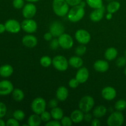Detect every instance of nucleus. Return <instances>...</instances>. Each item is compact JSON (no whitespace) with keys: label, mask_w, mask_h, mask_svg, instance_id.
Instances as JSON below:
<instances>
[{"label":"nucleus","mask_w":126,"mask_h":126,"mask_svg":"<svg viewBox=\"0 0 126 126\" xmlns=\"http://www.w3.org/2000/svg\"><path fill=\"white\" fill-rule=\"evenodd\" d=\"M52 8L54 13L59 17H63L69 12V4L65 0H53Z\"/></svg>","instance_id":"1"},{"label":"nucleus","mask_w":126,"mask_h":126,"mask_svg":"<svg viewBox=\"0 0 126 126\" xmlns=\"http://www.w3.org/2000/svg\"><path fill=\"white\" fill-rule=\"evenodd\" d=\"M85 14L84 7L79 4L73 6L68 13V18L71 22H77L81 20Z\"/></svg>","instance_id":"2"},{"label":"nucleus","mask_w":126,"mask_h":126,"mask_svg":"<svg viewBox=\"0 0 126 126\" xmlns=\"http://www.w3.org/2000/svg\"><path fill=\"white\" fill-rule=\"evenodd\" d=\"M124 121V115L119 111L113 112L107 119V124L109 126H121Z\"/></svg>","instance_id":"3"},{"label":"nucleus","mask_w":126,"mask_h":126,"mask_svg":"<svg viewBox=\"0 0 126 126\" xmlns=\"http://www.w3.org/2000/svg\"><path fill=\"white\" fill-rule=\"evenodd\" d=\"M94 103V100L91 96L86 95L80 100L79 107L83 113H89L93 108Z\"/></svg>","instance_id":"4"},{"label":"nucleus","mask_w":126,"mask_h":126,"mask_svg":"<svg viewBox=\"0 0 126 126\" xmlns=\"http://www.w3.org/2000/svg\"><path fill=\"white\" fill-rule=\"evenodd\" d=\"M32 110L35 114L40 115L45 111L46 108V102L44 98L41 97H37L33 100L32 103Z\"/></svg>","instance_id":"5"},{"label":"nucleus","mask_w":126,"mask_h":126,"mask_svg":"<svg viewBox=\"0 0 126 126\" xmlns=\"http://www.w3.org/2000/svg\"><path fill=\"white\" fill-rule=\"evenodd\" d=\"M68 63L66 58L62 55H57L52 60L53 66L59 71H63L67 70Z\"/></svg>","instance_id":"6"},{"label":"nucleus","mask_w":126,"mask_h":126,"mask_svg":"<svg viewBox=\"0 0 126 126\" xmlns=\"http://www.w3.org/2000/svg\"><path fill=\"white\" fill-rule=\"evenodd\" d=\"M59 45L64 49H70L73 46V39L69 34L63 33L58 38Z\"/></svg>","instance_id":"7"},{"label":"nucleus","mask_w":126,"mask_h":126,"mask_svg":"<svg viewBox=\"0 0 126 126\" xmlns=\"http://www.w3.org/2000/svg\"><path fill=\"white\" fill-rule=\"evenodd\" d=\"M37 27L36 22L32 18H26L21 23L22 29L28 33H34L36 31Z\"/></svg>","instance_id":"8"},{"label":"nucleus","mask_w":126,"mask_h":126,"mask_svg":"<svg viewBox=\"0 0 126 126\" xmlns=\"http://www.w3.org/2000/svg\"><path fill=\"white\" fill-rule=\"evenodd\" d=\"M75 38L81 44H87L91 41V34L85 30H78L75 33Z\"/></svg>","instance_id":"9"},{"label":"nucleus","mask_w":126,"mask_h":126,"mask_svg":"<svg viewBox=\"0 0 126 126\" xmlns=\"http://www.w3.org/2000/svg\"><path fill=\"white\" fill-rule=\"evenodd\" d=\"M36 13V7L34 4L27 3L25 5L22 10V14L25 18H32Z\"/></svg>","instance_id":"10"},{"label":"nucleus","mask_w":126,"mask_h":126,"mask_svg":"<svg viewBox=\"0 0 126 126\" xmlns=\"http://www.w3.org/2000/svg\"><path fill=\"white\" fill-rule=\"evenodd\" d=\"M65 32L64 26L58 21L52 23L50 26V32L52 34L54 37H59L63 34Z\"/></svg>","instance_id":"11"},{"label":"nucleus","mask_w":126,"mask_h":126,"mask_svg":"<svg viewBox=\"0 0 126 126\" xmlns=\"http://www.w3.org/2000/svg\"><path fill=\"white\" fill-rule=\"evenodd\" d=\"M5 27L7 32L12 33H17L20 32L21 28V25L16 20L10 19L8 20L5 23Z\"/></svg>","instance_id":"12"},{"label":"nucleus","mask_w":126,"mask_h":126,"mask_svg":"<svg viewBox=\"0 0 126 126\" xmlns=\"http://www.w3.org/2000/svg\"><path fill=\"white\" fill-rule=\"evenodd\" d=\"M14 90L13 84L8 80L0 81V95H7L12 93Z\"/></svg>","instance_id":"13"},{"label":"nucleus","mask_w":126,"mask_h":126,"mask_svg":"<svg viewBox=\"0 0 126 126\" xmlns=\"http://www.w3.org/2000/svg\"><path fill=\"white\" fill-rule=\"evenodd\" d=\"M89 76V72L87 68L81 67L79 68L76 75V79L80 84L84 83L87 81Z\"/></svg>","instance_id":"14"},{"label":"nucleus","mask_w":126,"mask_h":126,"mask_svg":"<svg viewBox=\"0 0 126 126\" xmlns=\"http://www.w3.org/2000/svg\"><path fill=\"white\" fill-rule=\"evenodd\" d=\"M102 96L107 100H112L116 96V91L113 87L108 86L102 90Z\"/></svg>","instance_id":"15"},{"label":"nucleus","mask_w":126,"mask_h":126,"mask_svg":"<svg viewBox=\"0 0 126 126\" xmlns=\"http://www.w3.org/2000/svg\"><path fill=\"white\" fill-rule=\"evenodd\" d=\"M105 8L104 6H102L100 8L95 9L90 14V18L93 22H98L103 18L104 16V12Z\"/></svg>","instance_id":"16"},{"label":"nucleus","mask_w":126,"mask_h":126,"mask_svg":"<svg viewBox=\"0 0 126 126\" xmlns=\"http://www.w3.org/2000/svg\"><path fill=\"white\" fill-rule=\"evenodd\" d=\"M22 43L26 47L32 48L35 47L38 43V39L34 36L31 34H27L24 36L22 38Z\"/></svg>","instance_id":"17"},{"label":"nucleus","mask_w":126,"mask_h":126,"mask_svg":"<svg viewBox=\"0 0 126 126\" xmlns=\"http://www.w3.org/2000/svg\"><path fill=\"white\" fill-rule=\"evenodd\" d=\"M94 68L98 72H106L109 69V64L105 60H97L94 64Z\"/></svg>","instance_id":"18"},{"label":"nucleus","mask_w":126,"mask_h":126,"mask_svg":"<svg viewBox=\"0 0 126 126\" xmlns=\"http://www.w3.org/2000/svg\"><path fill=\"white\" fill-rule=\"evenodd\" d=\"M84 113L81 110H76L71 113L70 118L74 123H80L84 119Z\"/></svg>","instance_id":"19"},{"label":"nucleus","mask_w":126,"mask_h":126,"mask_svg":"<svg viewBox=\"0 0 126 126\" xmlns=\"http://www.w3.org/2000/svg\"><path fill=\"white\" fill-rule=\"evenodd\" d=\"M68 96V91L64 86H60L57 89L56 92V97L59 100L65 101Z\"/></svg>","instance_id":"20"},{"label":"nucleus","mask_w":126,"mask_h":126,"mask_svg":"<svg viewBox=\"0 0 126 126\" xmlns=\"http://www.w3.org/2000/svg\"><path fill=\"white\" fill-rule=\"evenodd\" d=\"M14 69L10 65H4L0 67V76L3 78H8L12 75Z\"/></svg>","instance_id":"21"},{"label":"nucleus","mask_w":126,"mask_h":126,"mask_svg":"<svg viewBox=\"0 0 126 126\" xmlns=\"http://www.w3.org/2000/svg\"><path fill=\"white\" fill-rule=\"evenodd\" d=\"M69 64L75 68H80L83 65V60L78 56L71 57L68 61Z\"/></svg>","instance_id":"22"},{"label":"nucleus","mask_w":126,"mask_h":126,"mask_svg":"<svg viewBox=\"0 0 126 126\" xmlns=\"http://www.w3.org/2000/svg\"><path fill=\"white\" fill-rule=\"evenodd\" d=\"M107 112V109L105 106L99 105L96 107L93 110V115L96 118H100L104 116Z\"/></svg>","instance_id":"23"},{"label":"nucleus","mask_w":126,"mask_h":126,"mask_svg":"<svg viewBox=\"0 0 126 126\" xmlns=\"http://www.w3.org/2000/svg\"><path fill=\"white\" fill-rule=\"evenodd\" d=\"M41 118L39 114L34 113L32 114L28 119V124L30 126H39L41 124Z\"/></svg>","instance_id":"24"},{"label":"nucleus","mask_w":126,"mask_h":126,"mask_svg":"<svg viewBox=\"0 0 126 126\" xmlns=\"http://www.w3.org/2000/svg\"><path fill=\"white\" fill-rule=\"evenodd\" d=\"M121 4L118 1H111L108 3L107 6V10L108 13L114 14L119 9Z\"/></svg>","instance_id":"25"},{"label":"nucleus","mask_w":126,"mask_h":126,"mask_svg":"<svg viewBox=\"0 0 126 126\" xmlns=\"http://www.w3.org/2000/svg\"><path fill=\"white\" fill-rule=\"evenodd\" d=\"M118 55V50L114 47H109L105 52V57L108 60H113L116 58Z\"/></svg>","instance_id":"26"},{"label":"nucleus","mask_w":126,"mask_h":126,"mask_svg":"<svg viewBox=\"0 0 126 126\" xmlns=\"http://www.w3.org/2000/svg\"><path fill=\"white\" fill-rule=\"evenodd\" d=\"M50 114H51L52 118L55 120H60L63 117V111L61 108L57 107L52 108V110L50 111Z\"/></svg>","instance_id":"27"},{"label":"nucleus","mask_w":126,"mask_h":126,"mask_svg":"<svg viewBox=\"0 0 126 126\" xmlns=\"http://www.w3.org/2000/svg\"><path fill=\"white\" fill-rule=\"evenodd\" d=\"M12 97L17 102H20L24 98V93L19 89H15L12 91Z\"/></svg>","instance_id":"28"},{"label":"nucleus","mask_w":126,"mask_h":126,"mask_svg":"<svg viewBox=\"0 0 126 126\" xmlns=\"http://www.w3.org/2000/svg\"><path fill=\"white\" fill-rule=\"evenodd\" d=\"M86 3L93 9L100 8L103 6V0H86Z\"/></svg>","instance_id":"29"},{"label":"nucleus","mask_w":126,"mask_h":126,"mask_svg":"<svg viewBox=\"0 0 126 126\" xmlns=\"http://www.w3.org/2000/svg\"><path fill=\"white\" fill-rule=\"evenodd\" d=\"M114 107L117 111H122L124 110L126 108V101L125 100L123 99L119 100L116 102Z\"/></svg>","instance_id":"30"},{"label":"nucleus","mask_w":126,"mask_h":126,"mask_svg":"<svg viewBox=\"0 0 126 126\" xmlns=\"http://www.w3.org/2000/svg\"><path fill=\"white\" fill-rule=\"evenodd\" d=\"M40 63L44 67H49L52 63V60L49 56H43L41 58Z\"/></svg>","instance_id":"31"},{"label":"nucleus","mask_w":126,"mask_h":126,"mask_svg":"<svg viewBox=\"0 0 126 126\" xmlns=\"http://www.w3.org/2000/svg\"><path fill=\"white\" fill-rule=\"evenodd\" d=\"M13 116L17 121H22L24 119L25 113L22 110H16L14 112Z\"/></svg>","instance_id":"32"},{"label":"nucleus","mask_w":126,"mask_h":126,"mask_svg":"<svg viewBox=\"0 0 126 126\" xmlns=\"http://www.w3.org/2000/svg\"><path fill=\"white\" fill-rule=\"evenodd\" d=\"M86 50H87V48L85 46L84 44H82L81 46H79L77 47L75 50V52L78 56H81V55H84L86 53Z\"/></svg>","instance_id":"33"},{"label":"nucleus","mask_w":126,"mask_h":126,"mask_svg":"<svg viewBox=\"0 0 126 126\" xmlns=\"http://www.w3.org/2000/svg\"><path fill=\"white\" fill-rule=\"evenodd\" d=\"M41 118L42 121L45 122V123H47L50 120V118H52L51 114L50 113H49L48 111H44V112L41 113L40 114Z\"/></svg>","instance_id":"34"},{"label":"nucleus","mask_w":126,"mask_h":126,"mask_svg":"<svg viewBox=\"0 0 126 126\" xmlns=\"http://www.w3.org/2000/svg\"><path fill=\"white\" fill-rule=\"evenodd\" d=\"M62 126H71L72 125L73 121L71 120V118H69L68 116H63L61 119Z\"/></svg>","instance_id":"35"},{"label":"nucleus","mask_w":126,"mask_h":126,"mask_svg":"<svg viewBox=\"0 0 126 126\" xmlns=\"http://www.w3.org/2000/svg\"><path fill=\"white\" fill-rule=\"evenodd\" d=\"M12 4L15 8L20 9L24 6V0H13Z\"/></svg>","instance_id":"36"},{"label":"nucleus","mask_w":126,"mask_h":126,"mask_svg":"<svg viewBox=\"0 0 126 126\" xmlns=\"http://www.w3.org/2000/svg\"><path fill=\"white\" fill-rule=\"evenodd\" d=\"M116 64L119 68L124 66L126 65V57H119L116 60Z\"/></svg>","instance_id":"37"},{"label":"nucleus","mask_w":126,"mask_h":126,"mask_svg":"<svg viewBox=\"0 0 126 126\" xmlns=\"http://www.w3.org/2000/svg\"><path fill=\"white\" fill-rule=\"evenodd\" d=\"M7 112V108L6 105L0 102V118H2L6 115Z\"/></svg>","instance_id":"38"},{"label":"nucleus","mask_w":126,"mask_h":126,"mask_svg":"<svg viewBox=\"0 0 126 126\" xmlns=\"http://www.w3.org/2000/svg\"><path fill=\"white\" fill-rule=\"evenodd\" d=\"M6 126H19V123H18V121H17V119L14 118H11V119H9L7 121V123H6Z\"/></svg>","instance_id":"39"},{"label":"nucleus","mask_w":126,"mask_h":126,"mask_svg":"<svg viewBox=\"0 0 126 126\" xmlns=\"http://www.w3.org/2000/svg\"><path fill=\"white\" fill-rule=\"evenodd\" d=\"M59 43L58 39H56V38H54V39H52L51 41H50V48L53 50H55V49H57L59 46Z\"/></svg>","instance_id":"40"},{"label":"nucleus","mask_w":126,"mask_h":126,"mask_svg":"<svg viewBox=\"0 0 126 126\" xmlns=\"http://www.w3.org/2000/svg\"><path fill=\"white\" fill-rule=\"evenodd\" d=\"M79 84V82H78V81L76 78L71 79L69 81V86H70V87H71V88L73 89L76 88Z\"/></svg>","instance_id":"41"},{"label":"nucleus","mask_w":126,"mask_h":126,"mask_svg":"<svg viewBox=\"0 0 126 126\" xmlns=\"http://www.w3.org/2000/svg\"><path fill=\"white\" fill-rule=\"evenodd\" d=\"M58 103H59V102H58V99L57 100L55 99V98H52V99H51L49 101V103H48V105H49V108H54L57 107Z\"/></svg>","instance_id":"42"},{"label":"nucleus","mask_w":126,"mask_h":126,"mask_svg":"<svg viewBox=\"0 0 126 126\" xmlns=\"http://www.w3.org/2000/svg\"><path fill=\"white\" fill-rule=\"evenodd\" d=\"M46 126H61V123L59 121V120H54V121H49V122L46 124Z\"/></svg>","instance_id":"43"},{"label":"nucleus","mask_w":126,"mask_h":126,"mask_svg":"<svg viewBox=\"0 0 126 126\" xmlns=\"http://www.w3.org/2000/svg\"><path fill=\"white\" fill-rule=\"evenodd\" d=\"M65 1L67 2L69 6H71L73 7V6H77V5L79 4L80 2L82 1V0H65Z\"/></svg>","instance_id":"44"},{"label":"nucleus","mask_w":126,"mask_h":126,"mask_svg":"<svg viewBox=\"0 0 126 126\" xmlns=\"http://www.w3.org/2000/svg\"><path fill=\"white\" fill-rule=\"evenodd\" d=\"M84 120L87 123L91 122L92 120V115L89 113H86V114L84 116Z\"/></svg>","instance_id":"45"},{"label":"nucleus","mask_w":126,"mask_h":126,"mask_svg":"<svg viewBox=\"0 0 126 126\" xmlns=\"http://www.w3.org/2000/svg\"><path fill=\"white\" fill-rule=\"evenodd\" d=\"M52 38H53V35L50 32H47V33H45L44 35V39L47 41H51L52 39Z\"/></svg>","instance_id":"46"},{"label":"nucleus","mask_w":126,"mask_h":126,"mask_svg":"<svg viewBox=\"0 0 126 126\" xmlns=\"http://www.w3.org/2000/svg\"><path fill=\"white\" fill-rule=\"evenodd\" d=\"M100 121L97 118L93 119V120H92V121H91V125L92 126H100Z\"/></svg>","instance_id":"47"},{"label":"nucleus","mask_w":126,"mask_h":126,"mask_svg":"<svg viewBox=\"0 0 126 126\" xmlns=\"http://www.w3.org/2000/svg\"><path fill=\"white\" fill-rule=\"evenodd\" d=\"M6 30V27H5V25L2 24V23H0V34L4 33Z\"/></svg>","instance_id":"48"},{"label":"nucleus","mask_w":126,"mask_h":126,"mask_svg":"<svg viewBox=\"0 0 126 126\" xmlns=\"http://www.w3.org/2000/svg\"><path fill=\"white\" fill-rule=\"evenodd\" d=\"M112 15H113V14L108 13L107 14V16H106V18H107V20H111L112 18Z\"/></svg>","instance_id":"49"},{"label":"nucleus","mask_w":126,"mask_h":126,"mask_svg":"<svg viewBox=\"0 0 126 126\" xmlns=\"http://www.w3.org/2000/svg\"><path fill=\"white\" fill-rule=\"evenodd\" d=\"M6 125V123H4L2 119H1V118H0V126H5Z\"/></svg>","instance_id":"50"},{"label":"nucleus","mask_w":126,"mask_h":126,"mask_svg":"<svg viewBox=\"0 0 126 126\" xmlns=\"http://www.w3.org/2000/svg\"><path fill=\"white\" fill-rule=\"evenodd\" d=\"M79 5H80V6H82V7H84L85 6H86V2H85L84 1H81V2H80Z\"/></svg>","instance_id":"51"},{"label":"nucleus","mask_w":126,"mask_h":126,"mask_svg":"<svg viewBox=\"0 0 126 126\" xmlns=\"http://www.w3.org/2000/svg\"><path fill=\"white\" fill-rule=\"evenodd\" d=\"M25 1H28L29 2H38L39 1V0H25Z\"/></svg>","instance_id":"52"},{"label":"nucleus","mask_w":126,"mask_h":126,"mask_svg":"<svg viewBox=\"0 0 126 126\" xmlns=\"http://www.w3.org/2000/svg\"><path fill=\"white\" fill-rule=\"evenodd\" d=\"M124 73H125V75H126V68H125V70H124Z\"/></svg>","instance_id":"53"},{"label":"nucleus","mask_w":126,"mask_h":126,"mask_svg":"<svg viewBox=\"0 0 126 126\" xmlns=\"http://www.w3.org/2000/svg\"><path fill=\"white\" fill-rule=\"evenodd\" d=\"M107 1H109V2H110V1H113V0H107Z\"/></svg>","instance_id":"54"},{"label":"nucleus","mask_w":126,"mask_h":126,"mask_svg":"<svg viewBox=\"0 0 126 126\" xmlns=\"http://www.w3.org/2000/svg\"><path fill=\"white\" fill-rule=\"evenodd\" d=\"M125 56H126V52H125Z\"/></svg>","instance_id":"55"}]
</instances>
